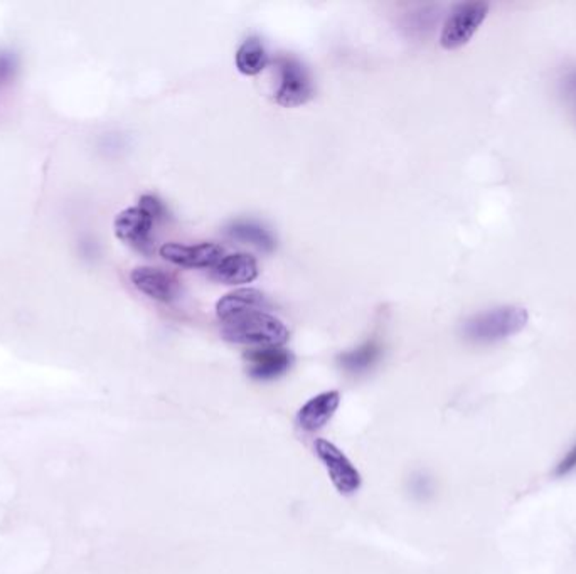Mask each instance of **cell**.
Returning <instances> with one entry per match:
<instances>
[{
  "label": "cell",
  "instance_id": "1",
  "mask_svg": "<svg viewBox=\"0 0 576 574\" xmlns=\"http://www.w3.org/2000/svg\"><path fill=\"white\" fill-rule=\"evenodd\" d=\"M221 337L231 344L282 347L287 344V325L268 312H248L221 322Z\"/></svg>",
  "mask_w": 576,
  "mask_h": 574
},
{
  "label": "cell",
  "instance_id": "2",
  "mask_svg": "<svg viewBox=\"0 0 576 574\" xmlns=\"http://www.w3.org/2000/svg\"><path fill=\"white\" fill-rule=\"evenodd\" d=\"M528 312L521 307H499L479 314L465 322L463 335L479 344H492L522 331L528 324Z\"/></svg>",
  "mask_w": 576,
  "mask_h": 574
},
{
  "label": "cell",
  "instance_id": "3",
  "mask_svg": "<svg viewBox=\"0 0 576 574\" xmlns=\"http://www.w3.org/2000/svg\"><path fill=\"white\" fill-rule=\"evenodd\" d=\"M489 14V4L486 2H462L452 9L442 28L440 44L445 49H459L469 43L486 17Z\"/></svg>",
  "mask_w": 576,
  "mask_h": 574
},
{
  "label": "cell",
  "instance_id": "4",
  "mask_svg": "<svg viewBox=\"0 0 576 574\" xmlns=\"http://www.w3.org/2000/svg\"><path fill=\"white\" fill-rule=\"evenodd\" d=\"M280 81L275 91V100L285 108H295L312 100L316 95V87L312 76L302 63L292 56H282L278 59Z\"/></svg>",
  "mask_w": 576,
  "mask_h": 574
},
{
  "label": "cell",
  "instance_id": "5",
  "mask_svg": "<svg viewBox=\"0 0 576 574\" xmlns=\"http://www.w3.org/2000/svg\"><path fill=\"white\" fill-rule=\"evenodd\" d=\"M314 450L335 490L341 495H354L362 485V477L346 453L324 438L316 440Z\"/></svg>",
  "mask_w": 576,
  "mask_h": 574
},
{
  "label": "cell",
  "instance_id": "6",
  "mask_svg": "<svg viewBox=\"0 0 576 574\" xmlns=\"http://www.w3.org/2000/svg\"><path fill=\"white\" fill-rule=\"evenodd\" d=\"M160 257L182 268H215L224 258V249L215 243H165L160 248Z\"/></svg>",
  "mask_w": 576,
  "mask_h": 574
},
{
  "label": "cell",
  "instance_id": "7",
  "mask_svg": "<svg viewBox=\"0 0 576 574\" xmlns=\"http://www.w3.org/2000/svg\"><path fill=\"white\" fill-rule=\"evenodd\" d=\"M154 223L156 219L152 215L142 207L135 206V207H127L116 215L114 230L120 241L130 244L137 249L147 251L152 240Z\"/></svg>",
  "mask_w": 576,
  "mask_h": 574
},
{
  "label": "cell",
  "instance_id": "8",
  "mask_svg": "<svg viewBox=\"0 0 576 574\" xmlns=\"http://www.w3.org/2000/svg\"><path fill=\"white\" fill-rule=\"evenodd\" d=\"M248 374L258 381H272L287 373L293 356L284 347H257L245 354Z\"/></svg>",
  "mask_w": 576,
  "mask_h": 574
},
{
  "label": "cell",
  "instance_id": "9",
  "mask_svg": "<svg viewBox=\"0 0 576 574\" xmlns=\"http://www.w3.org/2000/svg\"><path fill=\"white\" fill-rule=\"evenodd\" d=\"M133 287L157 302H173L179 293V282L171 273L152 266H137L130 273Z\"/></svg>",
  "mask_w": 576,
  "mask_h": 574
},
{
  "label": "cell",
  "instance_id": "10",
  "mask_svg": "<svg viewBox=\"0 0 576 574\" xmlns=\"http://www.w3.org/2000/svg\"><path fill=\"white\" fill-rule=\"evenodd\" d=\"M341 404L339 391H324L310 398L297 413V426L305 433H316L327 426Z\"/></svg>",
  "mask_w": 576,
  "mask_h": 574
},
{
  "label": "cell",
  "instance_id": "11",
  "mask_svg": "<svg viewBox=\"0 0 576 574\" xmlns=\"http://www.w3.org/2000/svg\"><path fill=\"white\" fill-rule=\"evenodd\" d=\"M272 308L270 300L255 288H240L221 297L216 303V316L221 322L243 316L248 312H268Z\"/></svg>",
  "mask_w": 576,
  "mask_h": 574
},
{
  "label": "cell",
  "instance_id": "12",
  "mask_svg": "<svg viewBox=\"0 0 576 574\" xmlns=\"http://www.w3.org/2000/svg\"><path fill=\"white\" fill-rule=\"evenodd\" d=\"M258 263L248 253H233L211 268V276L224 285L251 283L258 276Z\"/></svg>",
  "mask_w": 576,
  "mask_h": 574
},
{
  "label": "cell",
  "instance_id": "13",
  "mask_svg": "<svg viewBox=\"0 0 576 574\" xmlns=\"http://www.w3.org/2000/svg\"><path fill=\"white\" fill-rule=\"evenodd\" d=\"M268 64V55L258 38H250L236 51V68L246 76H257Z\"/></svg>",
  "mask_w": 576,
  "mask_h": 574
},
{
  "label": "cell",
  "instance_id": "14",
  "mask_svg": "<svg viewBox=\"0 0 576 574\" xmlns=\"http://www.w3.org/2000/svg\"><path fill=\"white\" fill-rule=\"evenodd\" d=\"M381 358V347L375 341L360 345L358 349L347 350L339 356V364L347 373L360 374L371 369Z\"/></svg>",
  "mask_w": 576,
  "mask_h": 574
},
{
  "label": "cell",
  "instance_id": "15",
  "mask_svg": "<svg viewBox=\"0 0 576 574\" xmlns=\"http://www.w3.org/2000/svg\"><path fill=\"white\" fill-rule=\"evenodd\" d=\"M228 232L236 240L255 244V246H258L261 249H267V251H272L275 248L274 234L270 231L258 226L257 223H246V221L236 223V224L231 226Z\"/></svg>",
  "mask_w": 576,
  "mask_h": 574
},
{
  "label": "cell",
  "instance_id": "16",
  "mask_svg": "<svg viewBox=\"0 0 576 574\" xmlns=\"http://www.w3.org/2000/svg\"><path fill=\"white\" fill-rule=\"evenodd\" d=\"M139 207H142L148 215H152L154 219H159L162 215H165V207L164 204L156 198V196H142L139 201Z\"/></svg>",
  "mask_w": 576,
  "mask_h": 574
},
{
  "label": "cell",
  "instance_id": "17",
  "mask_svg": "<svg viewBox=\"0 0 576 574\" xmlns=\"http://www.w3.org/2000/svg\"><path fill=\"white\" fill-rule=\"evenodd\" d=\"M576 470V443L573 448L564 455V459L556 465L555 477H566Z\"/></svg>",
  "mask_w": 576,
  "mask_h": 574
}]
</instances>
